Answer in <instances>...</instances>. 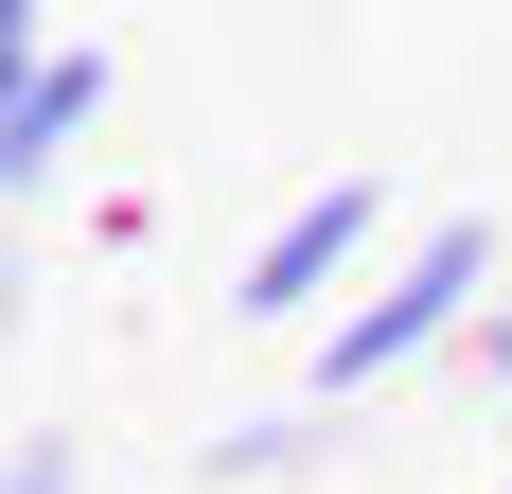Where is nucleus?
I'll list each match as a JSON object with an SVG mask.
<instances>
[{
    "instance_id": "obj_6",
    "label": "nucleus",
    "mask_w": 512,
    "mask_h": 494,
    "mask_svg": "<svg viewBox=\"0 0 512 494\" xmlns=\"http://www.w3.org/2000/svg\"><path fill=\"white\" fill-rule=\"evenodd\" d=\"M0 494H89V459L71 442H0Z\"/></svg>"
},
{
    "instance_id": "obj_7",
    "label": "nucleus",
    "mask_w": 512,
    "mask_h": 494,
    "mask_svg": "<svg viewBox=\"0 0 512 494\" xmlns=\"http://www.w3.org/2000/svg\"><path fill=\"white\" fill-rule=\"evenodd\" d=\"M18 300H36V265H18V230H0V353H18Z\"/></svg>"
},
{
    "instance_id": "obj_1",
    "label": "nucleus",
    "mask_w": 512,
    "mask_h": 494,
    "mask_svg": "<svg viewBox=\"0 0 512 494\" xmlns=\"http://www.w3.org/2000/svg\"><path fill=\"white\" fill-rule=\"evenodd\" d=\"M495 300H512L495 230H477V212H424V230L389 247V265H371V283L336 300L318 336H301V406H318V424H354L371 389H407V371L477 353V318H495Z\"/></svg>"
},
{
    "instance_id": "obj_5",
    "label": "nucleus",
    "mask_w": 512,
    "mask_h": 494,
    "mask_svg": "<svg viewBox=\"0 0 512 494\" xmlns=\"http://www.w3.org/2000/svg\"><path fill=\"white\" fill-rule=\"evenodd\" d=\"M36 71H53V18H36V0H0V124H18V89H36Z\"/></svg>"
},
{
    "instance_id": "obj_2",
    "label": "nucleus",
    "mask_w": 512,
    "mask_h": 494,
    "mask_svg": "<svg viewBox=\"0 0 512 494\" xmlns=\"http://www.w3.org/2000/svg\"><path fill=\"white\" fill-rule=\"evenodd\" d=\"M389 247H407V212H389V177L354 159V177H318V195L265 212V247L230 265V318H248V336H318V318H336Z\"/></svg>"
},
{
    "instance_id": "obj_4",
    "label": "nucleus",
    "mask_w": 512,
    "mask_h": 494,
    "mask_svg": "<svg viewBox=\"0 0 512 494\" xmlns=\"http://www.w3.org/2000/svg\"><path fill=\"white\" fill-rule=\"evenodd\" d=\"M212 494H265V477H301V459H318V406H248V424H212Z\"/></svg>"
},
{
    "instance_id": "obj_3",
    "label": "nucleus",
    "mask_w": 512,
    "mask_h": 494,
    "mask_svg": "<svg viewBox=\"0 0 512 494\" xmlns=\"http://www.w3.org/2000/svg\"><path fill=\"white\" fill-rule=\"evenodd\" d=\"M106 89H124V53H106V36H53V71L18 89V124H0V212H18V195H53V177L89 159Z\"/></svg>"
},
{
    "instance_id": "obj_9",
    "label": "nucleus",
    "mask_w": 512,
    "mask_h": 494,
    "mask_svg": "<svg viewBox=\"0 0 512 494\" xmlns=\"http://www.w3.org/2000/svg\"><path fill=\"white\" fill-rule=\"evenodd\" d=\"M495 494H512V477H495Z\"/></svg>"
},
{
    "instance_id": "obj_8",
    "label": "nucleus",
    "mask_w": 512,
    "mask_h": 494,
    "mask_svg": "<svg viewBox=\"0 0 512 494\" xmlns=\"http://www.w3.org/2000/svg\"><path fill=\"white\" fill-rule=\"evenodd\" d=\"M477 353H495V371H512V300H495V318H477Z\"/></svg>"
}]
</instances>
